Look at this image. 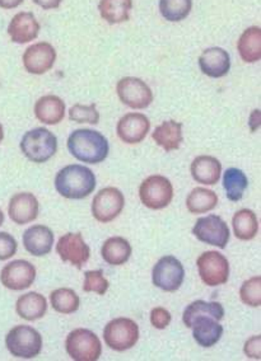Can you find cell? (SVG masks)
Listing matches in <instances>:
<instances>
[{"label":"cell","instance_id":"cell-7","mask_svg":"<svg viewBox=\"0 0 261 361\" xmlns=\"http://www.w3.org/2000/svg\"><path fill=\"white\" fill-rule=\"evenodd\" d=\"M140 201L152 210H161L169 207L174 199V188L164 176H150L142 182L139 188Z\"/></svg>","mask_w":261,"mask_h":361},{"label":"cell","instance_id":"cell-25","mask_svg":"<svg viewBox=\"0 0 261 361\" xmlns=\"http://www.w3.org/2000/svg\"><path fill=\"white\" fill-rule=\"evenodd\" d=\"M237 50L245 63H257L261 59V28L250 27L237 41Z\"/></svg>","mask_w":261,"mask_h":361},{"label":"cell","instance_id":"cell-15","mask_svg":"<svg viewBox=\"0 0 261 361\" xmlns=\"http://www.w3.org/2000/svg\"><path fill=\"white\" fill-rule=\"evenodd\" d=\"M22 60H23L25 69L30 74L41 75L50 71L55 64L56 51L51 44L39 42L27 49Z\"/></svg>","mask_w":261,"mask_h":361},{"label":"cell","instance_id":"cell-31","mask_svg":"<svg viewBox=\"0 0 261 361\" xmlns=\"http://www.w3.org/2000/svg\"><path fill=\"white\" fill-rule=\"evenodd\" d=\"M218 205V196L208 188H196L186 199V207L191 214H204L212 212Z\"/></svg>","mask_w":261,"mask_h":361},{"label":"cell","instance_id":"cell-6","mask_svg":"<svg viewBox=\"0 0 261 361\" xmlns=\"http://www.w3.org/2000/svg\"><path fill=\"white\" fill-rule=\"evenodd\" d=\"M104 338L111 350L123 353L135 346L139 340V327L130 318H116L104 327Z\"/></svg>","mask_w":261,"mask_h":361},{"label":"cell","instance_id":"cell-30","mask_svg":"<svg viewBox=\"0 0 261 361\" xmlns=\"http://www.w3.org/2000/svg\"><path fill=\"white\" fill-rule=\"evenodd\" d=\"M209 316L213 317L218 322L224 318V310L222 304L217 302H204V300H196L189 304L186 310H183V321L186 327H191V323L196 317Z\"/></svg>","mask_w":261,"mask_h":361},{"label":"cell","instance_id":"cell-2","mask_svg":"<svg viewBox=\"0 0 261 361\" xmlns=\"http://www.w3.org/2000/svg\"><path fill=\"white\" fill-rule=\"evenodd\" d=\"M68 149L75 159L90 164L104 161L110 153L107 139L91 129L74 130L68 137Z\"/></svg>","mask_w":261,"mask_h":361},{"label":"cell","instance_id":"cell-18","mask_svg":"<svg viewBox=\"0 0 261 361\" xmlns=\"http://www.w3.org/2000/svg\"><path fill=\"white\" fill-rule=\"evenodd\" d=\"M8 33L16 44H28L37 39L40 23L31 12H20L13 17L8 26Z\"/></svg>","mask_w":261,"mask_h":361},{"label":"cell","instance_id":"cell-38","mask_svg":"<svg viewBox=\"0 0 261 361\" xmlns=\"http://www.w3.org/2000/svg\"><path fill=\"white\" fill-rule=\"evenodd\" d=\"M18 250V243L9 233L0 232V261L13 257Z\"/></svg>","mask_w":261,"mask_h":361},{"label":"cell","instance_id":"cell-17","mask_svg":"<svg viewBox=\"0 0 261 361\" xmlns=\"http://www.w3.org/2000/svg\"><path fill=\"white\" fill-rule=\"evenodd\" d=\"M39 200L30 192H20L14 195L9 201L8 213L9 218L18 226H25L31 223L39 216Z\"/></svg>","mask_w":261,"mask_h":361},{"label":"cell","instance_id":"cell-41","mask_svg":"<svg viewBox=\"0 0 261 361\" xmlns=\"http://www.w3.org/2000/svg\"><path fill=\"white\" fill-rule=\"evenodd\" d=\"M35 4H37L39 7L45 9V11H50V9H56L60 7L63 0H32Z\"/></svg>","mask_w":261,"mask_h":361},{"label":"cell","instance_id":"cell-13","mask_svg":"<svg viewBox=\"0 0 261 361\" xmlns=\"http://www.w3.org/2000/svg\"><path fill=\"white\" fill-rule=\"evenodd\" d=\"M36 280V269L26 259H16L4 266L0 272V281L9 290L28 289Z\"/></svg>","mask_w":261,"mask_h":361},{"label":"cell","instance_id":"cell-44","mask_svg":"<svg viewBox=\"0 0 261 361\" xmlns=\"http://www.w3.org/2000/svg\"><path fill=\"white\" fill-rule=\"evenodd\" d=\"M3 223H4V214H3L1 209H0V226H3Z\"/></svg>","mask_w":261,"mask_h":361},{"label":"cell","instance_id":"cell-14","mask_svg":"<svg viewBox=\"0 0 261 361\" xmlns=\"http://www.w3.org/2000/svg\"><path fill=\"white\" fill-rule=\"evenodd\" d=\"M56 252L61 261L69 262L77 269H82L91 256V250L85 245V239L80 233L64 234L56 245Z\"/></svg>","mask_w":261,"mask_h":361},{"label":"cell","instance_id":"cell-40","mask_svg":"<svg viewBox=\"0 0 261 361\" xmlns=\"http://www.w3.org/2000/svg\"><path fill=\"white\" fill-rule=\"evenodd\" d=\"M260 341L261 337L260 335H259L251 337V338L248 340V342L245 343V348H243V351H245V354L248 355V357L260 360Z\"/></svg>","mask_w":261,"mask_h":361},{"label":"cell","instance_id":"cell-4","mask_svg":"<svg viewBox=\"0 0 261 361\" xmlns=\"http://www.w3.org/2000/svg\"><path fill=\"white\" fill-rule=\"evenodd\" d=\"M6 345L14 357L33 359L41 354L42 337L33 327L17 326L8 332Z\"/></svg>","mask_w":261,"mask_h":361},{"label":"cell","instance_id":"cell-8","mask_svg":"<svg viewBox=\"0 0 261 361\" xmlns=\"http://www.w3.org/2000/svg\"><path fill=\"white\" fill-rule=\"evenodd\" d=\"M202 283L208 286L226 284L229 278V262L222 253L207 251L196 261Z\"/></svg>","mask_w":261,"mask_h":361},{"label":"cell","instance_id":"cell-23","mask_svg":"<svg viewBox=\"0 0 261 361\" xmlns=\"http://www.w3.org/2000/svg\"><path fill=\"white\" fill-rule=\"evenodd\" d=\"M35 115L46 125H58L66 116V104L58 96H44L35 104Z\"/></svg>","mask_w":261,"mask_h":361},{"label":"cell","instance_id":"cell-22","mask_svg":"<svg viewBox=\"0 0 261 361\" xmlns=\"http://www.w3.org/2000/svg\"><path fill=\"white\" fill-rule=\"evenodd\" d=\"M222 173V164L214 157L200 155L191 163V176L198 183L213 186L218 183Z\"/></svg>","mask_w":261,"mask_h":361},{"label":"cell","instance_id":"cell-36","mask_svg":"<svg viewBox=\"0 0 261 361\" xmlns=\"http://www.w3.org/2000/svg\"><path fill=\"white\" fill-rule=\"evenodd\" d=\"M69 118H71V121L77 123L97 125L99 123V112L95 104H90V106L77 104L71 107Z\"/></svg>","mask_w":261,"mask_h":361},{"label":"cell","instance_id":"cell-10","mask_svg":"<svg viewBox=\"0 0 261 361\" xmlns=\"http://www.w3.org/2000/svg\"><path fill=\"white\" fill-rule=\"evenodd\" d=\"M185 279L183 266L176 257L164 256L161 258L152 271V281L157 288L164 291L174 293L178 290Z\"/></svg>","mask_w":261,"mask_h":361},{"label":"cell","instance_id":"cell-9","mask_svg":"<svg viewBox=\"0 0 261 361\" xmlns=\"http://www.w3.org/2000/svg\"><path fill=\"white\" fill-rule=\"evenodd\" d=\"M193 234L202 243L216 245L224 250L229 242V228L227 223L218 215H208L196 220L193 228Z\"/></svg>","mask_w":261,"mask_h":361},{"label":"cell","instance_id":"cell-16","mask_svg":"<svg viewBox=\"0 0 261 361\" xmlns=\"http://www.w3.org/2000/svg\"><path fill=\"white\" fill-rule=\"evenodd\" d=\"M150 121L143 114H126L120 118L116 126L119 137L126 144H138L143 142L150 133Z\"/></svg>","mask_w":261,"mask_h":361},{"label":"cell","instance_id":"cell-33","mask_svg":"<svg viewBox=\"0 0 261 361\" xmlns=\"http://www.w3.org/2000/svg\"><path fill=\"white\" fill-rule=\"evenodd\" d=\"M52 308L61 314H72L79 310V297L75 291L69 288L56 289L50 295Z\"/></svg>","mask_w":261,"mask_h":361},{"label":"cell","instance_id":"cell-1","mask_svg":"<svg viewBox=\"0 0 261 361\" xmlns=\"http://www.w3.org/2000/svg\"><path fill=\"white\" fill-rule=\"evenodd\" d=\"M96 176L90 168L72 164L60 169L55 177V188L63 197L82 200L88 197L96 188Z\"/></svg>","mask_w":261,"mask_h":361},{"label":"cell","instance_id":"cell-5","mask_svg":"<svg viewBox=\"0 0 261 361\" xmlns=\"http://www.w3.org/2000/svg\"><path fill=\"white\" fill-rule=\"evenodd\" d=\"M68 355L75 361H96L102 354V345L91 329H77L66 337Z\"/></svg>","mask_w":261,"mask_h":361},{"label":"cell","instance_id":"cell-39","mask_svg":"<svg viewBox=\"0 0 261 361\" xmlns=\"http://www.w3.org/2000/svg\"><path fill=\"white\" fill-rule=\"evenodd\" d=\"M171 313L167 310H164L162 307L154 308L150 312V323L152 326L157 329H164L167 326H170Z\"/></svg>","mask_w":261,"mask_h":361},{"label":"cell","instance_id":"cell-32","mask_svg":"<svg viewBox=\"0 0 261 361\" xmlns=\"http://www.w3.org/2000/svg\"><path fill=\"white\" fill-rule=\"evenodd\" d=\"M248 176L237 168H229L223 174V188L226 190V196L229 201L241 200L248 188Z\"/></svg>","mask_w":261,"mask_h":361},{"label":"cell","instance_id":"cell-35","mask_svg":"<svg viewBox=\"0 0 261 361\" xmlns=\"http://www.w3.org/2000/svg\"><path fill=\"white\" fill-rule=\"evenodd\" d=\"M240 297L243 303L248 307H260L261 305V278L248 279L242 284L240 289Z\"/></svg>","mask_w":261,"mask_h":361},{"label":"cell","instance_id":"cell-24","mask_svg":"<svg viewBox=\"0 0 261 361\" xmlns=\"http://www.w3.org/2000/svg\"><path fill=\"white\" fill-rule=\"evenodd\" d=\"M152 137L166 152L177 150L183 142V123H176L174 120L164 121L157 126Z\"/></svg>","mask_w":261,"mask_h":361},{"label":"cell","instance_id":"cell-29","mask_svg":"<svg viewBox=\"0 0 261 361\" xmlns=\"http://www.w3.org/2000/svg\"><path fill=\"white\" fill-rule=\"evenodd\" d=\"M235 235L241 240H251L259 233V220L256 214L250 209L237 212L232 219Z\"/></svg>","mask_w":261,"mask_h":361},{"label":"cell","instance_id":"cell-26","mask_svg":"<svg viewBox=\"0 0 261 361\" xmlns=\"http://www.w3.org/2000/svg\"><path fill=\"white\" fill-rule=\"evenodd\" d=\"M17 314L26 321H37L45 316L47 302L45 297L39 293H27L18 298L16 304Z\"/></svg>","mask_w":261,"mask_h":361},{"label":"cell","instance_id":"cell-12","mask_svg":"<svg viewBox=\"0 0 261 361\" xmlns=\"http://www.w3.org/2000/svg\"><path fill=\"white\" fill-rule=\"evenodd\" d=\"M124 207V194L119 188H102L92 201V215L99 223H110L118 218Z\"/></svg>","mask_w":261,"mask_h":361},{"label":"cell","instance_id":"cell-34","mask_svg":"<svg viewBox=\"0 0 261 361\" xmlns=\"http://www.w3.org/2000/svg\"><path fill=\"white\" fill-rule=\"evenodd\" d=\"M193 8V0H159V11L164 20L169 22H181Z\"/></svg>","mask_w":261,"mask_h":361},{"label":"cell","instance_id":"cell-42","mask_svg":"<svg viewBox=\"0 0 261 361\" xmlns=\"http://www.w3.org/2000/svg\"><path fill=\"white\" fill-rule=\"evenodd\" d=\"M23 3V0H0V8L3 9H14L20 7Z\"/></svg>","mask_w":261,"mask_h":361},{"label":"cell","instance_id":"cell-28","mask_svg":"<svg viewBox=\"0 0 261 361\" xmlns=\"http://www.w3.org/2000/svg\"><path fill=\"white\" fill-rule=\"evenodd\" d=\"M133 0H101L98 11L101 17L110 25H119L129 20Z\"/></svg>","mask_w":261,"mask_h":361},{"label":"cell","instance_id":"cell-3","mask_svg":"<svg viewBox=\"0 0 261 361\" xmlns=\"http://www.w3.org/2000/svg\"><path fill=\"white\" fill-rule=\"evenodd\" d=\"M20 150L33 163L50 161L58 150V139L45 128L30 130L20 140Z\"/></svg>","mask_w":261,"mask_h":361},{"label":"cell","instance_id":"cell-19","mask_svg":"<svg viewBox=\"0 0 261 361\" xmlns=\"http://www.w3.org/2000/svg\"><path fill=\"white\" fill-rule=\"evenodd\" d=\"M199 66L208 77L223 78L231 69L229 54L222 47H209L199 56Z\"/></svg>","mask_w":261,"mask_h":361},{"label":"cell","instance_id":"cell-43","mask_svg":"<svg viewBox=\"0 0 261 361\" xmlns=\"http://www.w3.org/2000/svg\"><path fill=\"white\" fill-rule=\"evenodd\" d=\"M4 139V129H3V125L0 123V142H3Z\"/></svg>","mask_w":261,"mask_h":361},{"label":"cell","instance_id":"cell-37","mask_svg":"<svg viewBox=\"0 0 261 361\" xmlns=\"http://www.w3.org/2000/svg\"><path fill=\"white\" fill-rule=\"evenodd\" d=\"M109 280L104 278V271H87L85 274L83 290L85 293H97L98 295H104L109 290Z\"/></svg>","mask_w":261,"mask_h":361},{"label":"cell","instance_id":"cell-21","mask_svg":"<svg viewBox=\"0 0 261 361\" xmlns=\"http://www.w3.org/2000/svg\"><path fill=\"white\" fill-rule=\"evenodd\" d=\"M190 329H193L194 340L202 348L214 346L223 335V326H221L213 317H196Z\"/></svg>","mask_w":261,"mask_h":361},{"label":"cell","instance_id":"cell-27","mask_svg":"<svg viewBox=\"0 0 261 361\" xmlns=\"http://www.w3.org/2000/svg\"><path fill=\"white\" fill-rule=\"evenodd\" d=\"M131 245L126 239L123 237H112L104 242L101 250V255L104 259L111 266H121L129 261L131 256Z\"/></svg>","mask_w":261,"mask_h":361},{"label":"cell","instance_id":"cell-20","mask_svg":"<svg viewBox=\"0 0 261 361\" xmlns=\"http://www.w3.org/2000/svg\"><path fill=\"white\" fill-rule=\"evenodd\" d=\"M23 245L28 253L36 257L49 255L54 245V233L49 226H31L23 234Z\"/></svg>","mask_w":261,"mask_h":361},{"label":"cell","instance_id":"cell-11","mask_svg":"<svg viewBox=\"0 0 261 361\" xmlns=\"http://www.w3.org/2000/svg\"><path fill=\"white\" fill-rule=\"evenodd\" d=\"M119 98L134 110H144L153 102V92L150 85L135 77L123 78L116 85Z\"/></svg>","mask_w":261,"mask_h":361}]
</instances>
